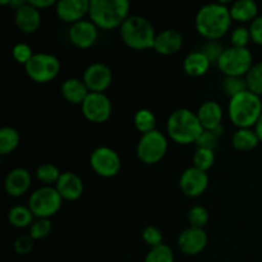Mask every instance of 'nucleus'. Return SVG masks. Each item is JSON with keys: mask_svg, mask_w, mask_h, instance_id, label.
Returning a JSON list of instances; mask_svg holds the SVG:
<instances>
[{"mask_svg": "<svg viewBox=\"0 0 262 262\" xmlns=\"http://www.w3.org/2000/svg\"><path fill=\"white\" fill-rule=\"evenodd\" d=\"M31 186V174L23 168H15L5 178V191L9 196L19 197L28 191Z\"/></svg>", "mask_w": 262, "mask_h": 262, "instance_id": "aec40b11", "label": "nucleus"}, {"mask_svg": "<svg viewBox=\"0 0 262 262\" xmlns=\"http://www.w3.org/2000/svg\"><path fill=\"white\" fill-rule=\"evenodd\" d=\"M25 69L32 81L37 83H46L58 76L60 72V61L53 54H33L32 58L26 63Z\"/></svg>", "mask_w": 262, "mask_h": 262, "instance_id": "6e6552de", "label": "nucleus"}, {"mask_svg": "<svg viewBox=\"0 0 262 262\" xmlns=\"http://www.w3.org/2000/svg\"><path fill=\"white\" fill-rule=\"evenodd\" d=\"M217 140H219V136L215 130H204L202 135L199 137V140L196 141V146L197 148L214 150L217 145Z\"/></svg>", "mask_w": 262, "mask_h": 262, "instance_id": "58836bf2", "label": "nucleus"}, {"mask_svg": "<svg viewBox=\"0 0 262 262\" xmlns=\"http://www.w3.org/2000/svg\"><path fill=\"white\" fill-rule=\"evenodd\" d=\"M142 239L148 246H151V248L163 245V234H161L160 229L156 227H152V225H148V227H146L143 229Z\"/></svg>", "mask_w": 262, "mask_h": 262, "instance_id": "4c0bfd02", "label": "nucleus"}, {"mask_svg": "<svg viewBox=\"0 0 262 262\" xmlns=\"http://www.w3.org/2000/svg\"><path fill=\"white\" fill-rule=\"evenodd\" d=\"M158 33L151 22L141 15H130L120 26V36L124 43L136 50L154 48Z\"/></svg>", "mask_w": 262, "mask_h": 262, "instance_id": "39448f33", "label": "nucleus"}, {"mask_svg": "<svg viewBox=\"0 0 262 262\" xmlns=\"http://www.w3.org/2000/svg\"><path fill=\"white\" fill-rule=\"evenodd\" d=\"M183 45V37L177 30H164L156 35L154 49L161 55H173Z\"/></svg>", "mask_w": 262, "mask_h": 262, "instance_id": "6ab92c4d", "label": "nucleus"}, {"mask_svg": "<svg viewBox=\"0 0 262 262\" xmlns=\"http://www.w3.org/2000/svg\"><path fill=\"white\" fill-rule=\"evenodd\" d=\"M61 196L56 188L53 187H41L31 194L28 200V207L38 219H49L55 215L61 207Z\"/></svg>", "mask_w": 262, "mask_h": 262, "instance_id": "0eeeda50", "label": "nucleus"}, {"mask_svg": "<svg viewBox=\"0 0 262 262\" xmlns=\"http://www.w3.org/2000/svg\"><path fill=\"white\" fill-rule=\"evenodd\" d=\"M258 13V7L253 0H239L235 2L230 8L232 19L237 22H248L255 20Z\"/></svg>", "mask_w": 262, "mask_h": 262, "instance_id": "b1692460", "label": "nucleus"}, {"mask_svg": "<svg viewBox=\"0 0 262 262\" xmlns=\"http://www.w3.org/2000/svg\"><path fill=\"white\" fill-rule=\"evenodd\" d=\"M168 135L179 145L196 143L204 132L196 113L189 109H178L170 114L166 123Z\"/></svg>", "mask_w": 262, "mask_h": 262, "instance_id": "7ed1b4c3", "label": "nucleus"}, {"mask_svg": "<svg viewBox=\"0 0 262 262\" xmlns=\"http://www.w3.org/2000/svg\"><path fill=\"white\" fill-rule=\"evenodd\" d=\"M61 95L64 99L71 104H81L89 96L90 91L84 84L83 79L78 78H68L61 84Z\"/></svg>", "mask_w": 262, "mask_h": 262, "instance_id": "4be33fe9", "label": "nucleus"}, {"mask_svg": "<svg viewBox=\"0 0 262 262\" xmlns=\"http://www.w3.org/2000/svg\"><path fill=\"white\" fill-rule=\"evenodd\" d=\"M129 3L127 0H92L90 2V20L97 27L113 30L120 27L128 18Z\"/></svg>", "mask_w": 262, "mask_h": 262, "instance_id": "f03ea898", "label": "nucleus"}, {"mask_svg": "<svg viewBox=\"0 0 262 262\" xmlns=\"http://www.w3.org/2000/svg\"><path fill=\"white\" fill-rule=\"evenodd\" d=\"M215 161V152L214 150H209V148H197L193 156V164L194 168L200 169V170L206 171L212 166Z\"/></svg>", "mask_w": 262, "mask_h": 262, "instance_id": "2f4dec72", "label": "nucleus"}, {"mask_svg": "<svg viewBox=\"0 0 262 262\" xmlns=\"http://www.w3.org/2000/svg\"><path fill=\"white\" fill-rule=\"evenodd\" d=\"M168 150V141L166 137L155 129L142 135L137 145V155L140 160L145 164H156L165 156Z\"/></svg>", "mask_w": 262, "mask_h": 262, "instance_id": "1a4fd4ad", "label": "nucleus"}, {"mask_svg": "<svg viewBox=\"0 0 262 262\" xmlns=\"http://www.w3.org/2000/svg\"><path fill=\"white\" fill-rule=\"evenodd\" d=\"M210 60L207 59V56L202 53L201 50L199 51H192L188 55L186 56L183 63L184 72H186L188 76L192 77H201L209 71Z\"/></svg>", "mask_w": 262, "mask_h": 262, "instance_id": "5701e85b", "label": "nucleus"}, {"mask_svg": "<svg viewBox=\"0 0 262 262\" xmlns=\"http://www.w3.org/2000/svg\"><path fill=\"white\" fill-rule=\"evenodd\" d=\"M201 51L207 56L210 63H216L219 61L220 56L224 53L222 43L217 42L216 40H209L206 43H204L201 48Z\"/></svg>", "mask_w": 262, "mask_h": 262, "instance_id": "c9c22d12", "label": "nucleus"}, {"mask_svg": "<svg viewBox=\"0 0 262 262\" xmlns=\"http://www.w3.org/2000/svg\"><path fill=\"white\" fill-rule=\"evenodd\" d=\"M255 132H256V135H257L258 140L262 141V113H261L260 118H258L257 123H256V125H255Z\"/></svg>", "mask_w": 262, "mask_h": 262, "instance_id": "c03bdc74", "label": "nucleus"}, {"mask_svg": "<svg viewBox=\"0 0 262 262\" xmlns=\"http://www.w3.org/2000/svg\"><path fill=\"white\" fill-rule=\"evenodd\" d=\"M113 73L107 66L102 63H94L84 71L83 82L90 92H102L110 86Z\"/></svg>", "mask_w": 262, "mask_h": 262, "instance_id": "ddd939ff", "label": "nucleus"}, {"mask_svg": "<svg viewBox=\"0 0 262 262\" xmlns=\"http://www.w3.org/2000/svg\"><path fill=\"white\" fill-rule=\"evenodd\" d=\"M89 0H60L56 3V14L63 22L76 23L89 14Z\"/></svg>", "mask_w": 262, "mask_h": 262, "instance_id": "dca6fc26", "label": "nucleus"}, {"mask_svg": "<svg viewBox=\"0 0 262 262\" xmlns=\"http://www.w3.org/2000/svg\"><path fill=\"white\" fill-rule=\"evenodd\" d=\"M33 216L32 211L30 207L26 206H14L10 209L9 214H8V219L9 223L15 228H26L28 225L33 224Z\"/></svg>", "mask_w": 262, "mask_h": 262, "instance_id": "a878e982", "label": "nucleus"}, {"mask_svg": "<svg viewBox=\"0 0 262 262\" xmlns=\"http://www.w3.org/2000/svg\"><path fill=\"white\" fill-rule=\"evenodd\" d=\"M232 142L233 146L238 150L250 151L258 145L260 140H258L255 130H251L250 128H242L234 133Z\"/></svg>", "mask_w": 262, "mask_h": 262, "instance_id": "393cba45", "label": "nucleus"}, {"mask_svg": "<svg viewBox=\"0 0 262 262\" xmlns=\"http://www.w3.org/2000/svg\"><path fill=\"white\" fill-rule=\"evenodd\" d=\"M145 262H174V253L168 245L152 247L146 256Z\"/></svg>", "mask_w": 262, "mask_h": 262, "instance_id": "7c9ffc66", "label": "nucleus"}, {"mask_svg": "<svg viewBox=\"0 0 262 262\" xmlns=\"http://www.w3.org/2000/svg\"><path fill=\"white\" fill-rule=\"evenodd\" d=\"M69 38L77 48L87 49L97 40V26L91 20H79L69 28Z\"/></svg>", "mask_w": 262, "mask_h": 262, "instance_id": "2eb2a0df", "label": "nucleus"}, {"mask_svg": "<svg viewBox=\"0 0 262 262\" xmlns=\"http://www.w3.org/2000/svg\"><path fill=\"white\" fill-rule=\"evenodd\" d=\"M229 118L239 129L256 125L262 113V102L260 96L251 91H245L232 97L228 106Z\"/></svg>", "mask_w": 262, "mask_h": 262, "instance_id": "20e7f679", "label": "nucleus"}, {"mask_svg": "<svg viewBox=\"0 0 262 262\" xmlns=\"http://www.w3.org/2000/svg\"><path fill=\"white\" fill-rule=\"evenodd\" d=\"M84 118L92 123H104L112 115V102L109 97L100 92H90L82 102Z\"/></svg>", "mask_w": 262, "mask_h": 262, "instance_id": "9b49d317", "label": "nucleus"}, {"mask_svg": "<svg viewBox=\"0 0 262 262\" xmlns=\"http://www.w3.org/2000/svg\"><path fill=\"white\" fill-rule=\"evenodd\" d=\"M55 188L61 199L74 201V200H78L83 193V182L76 173L66 171V173L60 174V178L56 182Z\"/></svg>", "mask_w": 262, "mask_h": 262, "instance_id": "a211bd4d", "label": "nucleus"}, {"mask_svg": "<svg viewBox=\"0 0 262 262\" xmlns=\"http://www.w3.org/2000/svg\"><path fill=\"white\" fill-rule=\"evenodd\" d=\"M60 171L56 168L54 164H42L37 168L36 170V177H37L38 181H41L42 183L50 184L54 182H58V179L60 178Z\"/></svg>", "mask_w": 262, "mask_h": 262, "instance_id": "473e14b6", "label": "nucleus"}, {"mask_svg": "<svg viewBox=\"0 0 262 262\" xmlns=\"http://www.w3.org/2000/svg\"><path fill=\"white\" fill-rule=\"evenodd\" d=\"M253 66V58L247 48H228L217 61V68L227 77H243Z\"/></svg>", "mask_w": 262, "mask_h": 262, "instance_id": "423d86ee", "label": "nucleus"}, {"mask_svg": "<svg viewBox=\"0 0 262 262\" xmlns=\"http://www.w3.org/2000/svg\"><path fill=\"white\" fill-rule=\"evenodd\" d=\"M19 143V133L12 127H4L0 129V154L5 155L17 148Z\"/></svg>", "mask_w": 262, "mask_h": 262, "instance_id": "bb28decb", "label": "nucleus"}, {"mask_svg": "<svg viewBox=\"0 0 262 262\" xmlns=\"http://www.w3.org/2000/svg\"><path fill=\"white\" fill-rule=\"evenodd\" d=\"M13 56H14V59L18 63L25 64L26 66V63L33 56L32 49L27 43H17L13 48Z\"/></svg>", "mask_w": 262, "mask_h": 262, "instance_id": "ea45409f", "label": "nucleus"}, {"mask_svg": "<svg viewBox=\"0 0 262 262\" xmlns=\"http://www.w3.org/2000/svg\"><path fill=\"white\" fill-rule=\"evenodd\" d=\"M50 232H51L50 219H38L36 220V222H33V224L31 225L30 235L33 241L42 239V238L48 237Z\"/></svg>", "mask_w": 262, "mask_h": 262, "instance_id": "f704fd0d", "label": "nucleus"}, {"mask_svg": "<svg viewBox=\"0 0 262 262\" xmlns=\"http://www.w3.org/2000/svg\"><path fill=\"white\" fill-rule=\"evenodd\" d=\"M230 40L234 48H247V43L251 40L250 30L246 27H237L232 31Z\"/></svg>", "mask_w": 262, "mask_h": 262, "instance_id": "e433bc0d", "label": "nucleus"}, {"mask_svg": "<svg viewBox=\"0 0 262 262\" xmlns=\"http://www.w3.org/2000/svg\"><path fill=\"white\" fill-rule=\"evenodd\" d=\"M248 91L253 92L257 96L262 95V61L253 64L252 68L246 74Z\"/></svg>", "mask_w": 262, "mask_h": 262, "instance_id": "c85d7f7f", "label": "nucleus"}, {"mask_svg": "<svg viewBox=\"0 0 262 262\" xmlns=\"http://www.w3.org/2000/svg\"><path fill=\"white\" fill-rule=\"evenodd\" d=\"M14 20L18 30L22 31L23 33H33L41 25L40 10L26 2V4L15 9Z\"/></svg>", "mask_w": 262, "mask_h": 262, "instance_id": "f3484780", "label": "nucleus"}, {"mask_svg": "<svg viewBox=\"0 0 262 262\" xmlns=\"http://www.w3.org/2000/svg\"><path fill=\"white\" fill-rule=\"evenodd\" d=\"M197 118L204 130H215L222 125L223 109L216 101H206L200 106Z\"/></svg>", "mask_w": 262, "mask_h": 262, "instance_id": "412c9836", "label": "nucleus"}, {"mask_svg": "<svg viewBox=\"0 0 262 262\" xmlns=\"http://www.w3.org/2000/svg\"><path fill=\"white\" fill-rule=\"evenodd\" d=\"M222 87L224 94H227L230 99L248 90L247 82H246V78H243V77H227L223 81Z\"/></svg>", "mask_w": 262, "mask_h": 262, "instance_id": "c756f323", "label": "nucleus"}, {"mask_svg": "<svg viewBox=\"0 0 262 262\" xmlns=\"http://www.w3.org/2000/svg\"><path fill=\"white\" fill-rule=\"evenodd\" d=\"M209 186V177L206 171L191 166L182 173L179 187L182 192L188 197H199L206 191Z\"/></svg>", "mask_w": 262, "mask_h": 262, "instance_id": "f8f14e48", "label": "nucleus"}, {"mask_svg": "<svg viewBox=\"0 0 262 262\" xmlns=\"http://www.w3.org/2000/svg\"><path fill=\"white\" fill-rule=\"evenodd\" d=\"M90 165L97 176L102 178H112L120 170V158L113 148L101 146L92 151Z\"/></svg>", "mask_w": 262, "mask_h": 262, "instance_id": "9d476101", "label": "nucleus"}, {"mask_svg": "<svg viewBox=\"0 0 262 262\" xmlns=\"http://www.w3.org/2000/svg\"><path fill=\"white\" fill-rule=\"evenodd\" d=\"M230 9L223 3L206 4L196 14V30L207 40H217L229 31L232 26Z\"/></svg>", "mask_w": 262, "mask_h": 262, "instance_id": "f257e3e1", "label": "nucleus"}, {"mask_svg": "<svg viewBox=\"0 0 262 262\" xmlns=\"http://www.w3.org/2000/svg\"><path fill=\"white\" fill-rule=\"evenodd\" d=\"M15 252L19 255H27L33 250V239L31 235H20L14 242Z\"/></svg>", "mask_w": 262, "mask_h": 262, "instance_id": "a19ab883", "label": "nucleus"}, {"mask_svg": "<svg viewBox=\"0 0 262 262\" xmlns=\"http://www.w3.org/2000/svg\"><path fill=\"white\" fill-rule=\"evenodd\" d=\"M206 245L207 234L202 228L188 227L179 234L178 246L186 255H199L205 250Z\"/></svg>", "mask_w": 262, "mask_h": 262, "instance_id": "4468645a", "label": "nucleus"}, {"mask_svg": "<svg viewBox=\"0 0 262 262\" xmlns=\"http://www.w3.org/2000/svg\"><path fill=\"white\" fill-rule=\"evenodd\" d=\"M188 220L191 227L202 228L209 222V211L204 206H193L189 210Z\"/></svg>", "mask_w": 262, "mask_h": 262, "instance_id": "72a5a7b5", "label": "nucleus"}, {"mask_svg": "<svg viewBox=\"0 0 262 262\" xmlns=\"http://www.w3.org/2000/svg\"><path fill=\"white\" fill-rule=\"evenodd\" d=\"M251 40L255 41L258 45H262V15L252 20L250 27Z\"/></svg>", "mask_w": 262, "mask_h": 262, "instance_id": "79ce46f5", "label": "nucleus"}, {"mask_svg": "<svg viewBox=\"0 0 262 262\" xmlns=\"http://www.w3.org/2000/svg\"><path fill=\"white\" fill-rule=\"evenodd\" d=\"M133 123L141 133L146 135V133L155 130L156 117L151 110L140 109L133 117Z\"/></svg>", "mask_w": 262, "mask_h": 262, "instance_id": "cd10ccee", "label": "nucleus"}, {"mask_svg": "<svg viewBox=\"0 0 262 262\" xmlns=\"http://www.w3.org/2000/svg\"><path fill=\"white\" fill-rule=\"evenodd\" d=\"M31 5H33L35 8H37L38 10L40 9H46V8L51 7V5L55 4V2L54 0H30Z\"/></svg>", "mask_w": 262, "mask_h": 262, "instance_id": "37998d69", "label": "nucleus"}]
</instances>
